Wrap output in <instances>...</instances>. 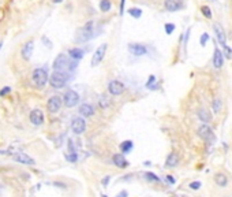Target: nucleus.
<instances>
[{"label":"nucleus","mask_w":232,"mask_h":197,"mask_svg":"<svg viewBox=\"0 0 232 197\" xmlns=\"http://www.w3.org/2000/svg\"><path fill=\"white\" fill-rule=\"evenodd\" d=\"M77 64H78V62L71 59L68 55L59 54L56 56V59L53 60V70L63 71V73H70L77 69Z\"/></svg>","instance_id":"1"},{"label":"nucleus","mask_w":232,"mask_h":197,"mask_svg":"<svg viewBox=\"0 0 232 197\" xmlns=\"http://www.w3.org/2000/svg\"><path fill=\"white\" fill-rule=\"evenodd\" d=\"M93 37H96L94 33V22L93 21H89L85 26H82L81 29L77 32V43H86V41L92 40Z\"/></svg>","instance_id":"2"},{"label":"nucleus","mask_w":232,"mask_h":197,"mask_svg":"<svg viewBox=\"0 0 232 197\" xmlns=\"http://www.w3.org/2000/svg\"><path fill=\"white\" fill-rule=\"evenodd\" d=\"M48 79H49V75L46 69L39 67V69H34V71L31 73V81H33L34 86L39 88V89L45 88V85L48 84Z\"/></svg>","instance_id":"3"},{"label":"nucleus","mask_w":232,"mask_h":197,"mask_svg":"<svg viewBox=\"0 0 232 197\" xmlns=\"http://www.w3.org/2000/svg\"><path fill=\"white\" fill-rule=\"evenodd\" d=\"M48 82L53 89H61V88H64V85L67 84V73L53 70V73L49 75Z\"/></svg>","instance_id":"4"},{"label":"nucleus","mask_w":232,"mask_h":197,"mask_svg":"<svg viewBox=\"0 0 232 197\" xmlns=\"http://www.w3.org/2000/svg\"><path fill=\"white\" fill-rule=\"evenodd\" d=\"M198 136L202 138V140H205L208 144H213L214 141H216V136H214L213 130L210 129L209 125H206V123H204V125H201L198 127Z\"/></svg>","instance_id":"5"},{"label":"nucleus","mask_w":232,"mask_h":197,"mask_svg":"<svg viewBox=\"0 0 232 197\" xmlns=\"http://www.w3.org/2000/svg\"><path fill=\"white\" fill-rule=\"evenodd\" d=\"M63 103H64V105L68 107V108L75 107V105L79 103V95L75 92V90L67 89L66 93H64V96H63Z\"/></svg>","instance_id":"6"},{"label":"nucleus","mask_w":232,"mask_h":197,"mask_svg":"<svg viewBox=\"0 0 232 197\" xmlns=\"http://www.w3.org/2000/svg\"><path fill=\"white\" fill-rule=\"evenodd\" d=\"M107 48H108V44L104 43L94 51V54H93V56H92V67H97L104 60V56H105V54H107Z\"/></svg>","instance_id":"7"},{"label":"nucleus","mask_w":232,"mask_h":197,"mask_svg":"<svg viewBox=\"0 0 232 197\" xmlns=\"http://www.w3.org/2000/svg\"><path fill=\"white\" fill-rule=\"evenodd\" d=\"M61 105H63V99H61L60 96H57V95L49 97L48 103H46V108H48V111L51 114L59 112V111L61 110Z\"/></svg>","instance_id":"8"},{"label":"nucleus","mask_w":232,"mask_h":197,"mask_svg":"<svg viewBox=\"0 0 232 197\" xmlns=\"http://www.w3.org/2000/svg\"><path fill=\"white\" fill-rule=\"evenodd\" d=\"M71 130L75 134H82L86 130V120H85L83 116H75V118H72Z\"/></svg>","instance_id":"9"},{"label":"nucleus","mask_w":232,"mask_h":197,"mask_svg":"<svg viewBox=\"0 0 232 197\" xmlns=\"http://www.w3.org/2000/svg\"><path fill=\"white\" fill-rule=\"evenodd\" d=\"M108 92L113 96H119L124 92V84L117 79H112V81L108 82Z\"/></svg>","instance_id":"10"},{"label":"nucleus","mask_w":232,"mask_h":197,"mask_svg":"<svg viewBox=\"0 0 232 197\" xmlns=\"http://www.w3.org/2000/svg\"><path fill=\"white\" fill-rule=\"evenodd\" d=\"M213 30L214 33H216V37H217V41H219V44L221 47L227 45V36H225V29L223 28L221 25H220L219 22H216L213 25Z\"/></svg>","instance_id":"11"},{"label":"nucleus","mask_w":232,"mask_h":197,"mask_svg":"<svg viewBox=\"0 0 232 197\" xmlns=\"http://www.w3.org/2000/svg\"><path fill=\"white\" fill-rule=\"evenodd\" d=\"M128 52L134 56H143V55L148 54V48L142 44H137V43H131L128 44Z\"/></svg>","instance_id":"12"},{"label":"nucleus","mask_w":232,"mask_h":197,"mask_svg":"<svg viewBox=\"0 0 232 197\" xmlns=\"http://www.w3.org/2000/svg\"><path fill=\"white\" fill-rule=\"evenodd\" d=\"M33 51H34V41L29 40L20 48V55H22V58L25 60H29L31 58V55H33Z\"/></svg>","instance_id":"13"},{"label":"nucleus","mask_w":232,"mask_h":197,"mask_svg":"<svg viewBox=\"0 0 232 197\" xmlns=\"http://www.w3.org/2000/svg\"><path fill=\"white\" fill-rule=\"evenodd\" d=\"M29 119H30V123L34 126H41L44 123V112L39 108L33 110L29 115Z\"/></svg>","instance_id":"14"},{"label":"nucleus","mask_w":232,"mask_h":197,"mask_svg":"<svg viewBox=\"0 0 232 197\" xmlns=\"http://www.w3.org/2000/svg\"><path fill=\"white\" fill-rule=\"evenodd\" d=\"M13 160L18 161L20 164H26V166H34V164H36V161H34L33 157H30L28 153H23V152L15 153L13 156Z\"/></svg>","instance_id":"15"},{"label":"nucleus","mask_w":232,"mask_h":197,"mask_svg":"<svg viewBox=\"0 0 232 197\" xmlns=\"http://www.w3.org/2000/svg\"><path fill=\"white\" fill-rule=\"evenodd\" d=\"M183 7V2L182 0H164V8L169 13H175L179 11Z\"/></svg>","instance_id":"16"},{"label":"nucleus","mask_w":232,"mask_h":197,"mask_svg":"<svg viewBox=\"0 0 232 197\" xmlns=\"http://www.w3.org/2000/svg\"><path fill=\"white\" fill-rule=\"evenodd\" d=\"M223 64H224V55L223 52L220 51L219 48H214V52H213V66L216 69H221Z\"/></svg>","instance_id":"17"},{"label":"nucleus","mask_w":232,"mask_h":197,"mask_svg":"<svg viewBox=\"0 0 232 197\" xmlns=\"http://www.w3.org/2000/svg\"><path fill=\"white\" fill-rule=\"evenodd\" d=\"M79 114H81V116H83V118L93 116L94 115V107H93L92 104H89V103H85V104H82L81 107H79Z\"/></svg>","instance_id":"18"},{"label":"nucleus","mask_w":232,"mask_h":197,"mask_svg":"<svg viewBox=\"0 0 232 197\" xmlns=\"http://www.w3.org/2000/svg\"><path fill=\"white\" fill-rule=\"evenodd\" d=\"M112 161L116 167H119V169H127L128 167V161L126 160V157L123 156V153H115L112 156Z\"/></svg>","instance_id":"19"},{"label":"nucleus","mask_w":232,"mask_h":197,"mask_svg":"<svg viewBox=\"0 0 232 197\" xmlns=\"http://www.w3.org/2000/svg\"><path fill=\"white\" fill-rule=\"evenodd\" d=\"M83 55H85L83 49L78 48V47H74V48H70V49H68V56L71 58V59L77 60V62L81 60L82 58H83Z\"/></svg>","instance_id":"20"},{"label":"nucleus","mask_w":232,"mask_h":197,"mask_svg":"<svg viewBox=\"0 0 232 197\" xmlns=\"http://www.w3.org/2000/svg\"><path fill=\"white\" fill-rule=\"evenodd\" d=\"M198 118L204 123H210L212 122V114L206 108H201V110H198Z\"/></svg>","instance_id":"21"},{"label":"nucleus","mask_w":232,"mask_h":197,"mask_svg":"<svg viewBox=\"0 0 232 197\" xmlns=\"http://www.w3.org/2000/svg\"><path fill=\"white\" fill-rule=\"evenodd\" d=\"M179 163V156L175 153V152H172V153L168 155V157H167V161H165V166L167 167H176Z\"/></svg>","instance_id":"22"},{"label":"nucleus","mask_w":232,"mask_h":197,"mask_svg":"<svg viewBox=\"0 0 232 197\" xmlns=\"http://www.w3.org/2000/svg\"><path fill=\"white\" fill-rule=\"evenodd\" d=\"M214 181H216V184L219 185V186H221V188H225L228 185V178H227V175L225 174H216V177H214Z\"/></svg>","instance_id":"23"},{"label":"nucleus","mask_w":232,"mask_h":197,"mask_svg":"<svg viewBox=\"0 0 232 197\" xmlns=\"http://www.w3.org/2000/svg\"><path fill=\"white\" fill-rule=\"evenodd\" d=\"M98 105L102 108V110H107V108L109 107L111 105V99L108 97V95H105L104 93V95L100 96L98 97Z\"/></svg>","instance_id":"24"},{"label":"nucleus","mask_w":232,"mask_h":197,"mask_svg":"<svg viewBox=\"0 0 232 197\" xmlns=\"http://www.w3.org/2000/svg\"><path fill=\"white\" fill-rule=\"evenodd\" d=\"M134 148V142L130 140L124 141V142L120 144V149H122V153H130L131 149Z\"/></svg>","instance_id":"25"},{"label":"nucleus","mask_w":232,"mask_h":197,"mask_svg":"<svg viewBox=\"0 0 232 197\" xmlns=\"http://www.w3.org/2000/svg\"><path fill=\"white\" fill-rule=\"evenodd\" d=\"M112 8V2L111 0H100V10L102 13H108Z\"/></svg>","instance_id":"26"},{"label":"nucleus","mask_w":232,"mask_h":197,"mask_svg":"<svg viewBox=\"0 0 232 197\" xmlns=\"http://www.w3.org/2000/svg\"><path fill=\"white\" fill-rule=\"evenodd\" d=\"M212 108H213V111L216 114H219L220 111L223 110V100L220 99V97H217V99H214L213 100V103H212Z\"/></svg>","instance_id":"27"},{"label":"nucleus","mask_w":232,"mask_h":197,"mask_svg":"<svg viewBox=\"0 0 232 197\" xmlns=\"http://www.w3.org/2000/svg\"><path fill=\"white\" fill-rule=\"evenodd\" d=\"M128 14H130L133 18H141V15H142V10L141 8H137V7H133L128 10Z\"/></svg>","instance_id":"28"},{"label":"nucleus","mask_w":232,"mask_h":197,"mask_svg":"<svg viewBox=\"0 0 232 197\" xmlns=\"http://www.w3.org/2000/svg\"><path fill=\"white\" fill-rule=\"evenodd\" d=\"M64 159H66L67 161L75 163V161H78V152H70V153L64 155Z\"/></svg>","instance_id":"29"},{"label":"nucleus","mask_w":232,"mask_h":197,"mask_svg":"<svg viewBox=\"0 0 232 197\" xmlns=\"http://www.w3.org/2000/svg\"><path fill=\"white\" fill-rule=\"evenodd\" d=\"M143 177H145V179H148V181H150V182H160V178H158L154 172H143Z\"/></svg>","instance_id":"30"},{"label":"nucleus","mask_w":232,"mask_h":197,"mask_svg":"<svg viewBox=\"0 0 232 197\" xmlns=\"http://www.w3.org/2000/svg\"><path fill=\"white\" fill-rule=\"evenodd\" d=\"M201 11H202V14H204V17H206L208 19L212 18V11H210V8L208 7V6H202Z\"/></svg>","instance_id":"31"},{"label":"nucleus","mask_w":232,"mask_h":197,"mask_svg":"<svg viewBox=\"0 0 232 197\" xmlns=\"http://www.w3.org/2000/svg\"><path fill=\"white\" fill-rule=\"evenodd\" d=\"M153 82H156V75H150L148 82H146V88H149V89H157L156 85H153Z\"/></svg>","instance_id":"32"},{"label":"nucleus","mask_w":232,"mask_h":197,"mask_svg":"<svg viewBox=\"0 0 232 197\" xmlns=\"http://www.w3.org/2000/svg\"><path fill=\"white\" fill-rule=\"evenodd\" d=\"M164 29H165V33L167 34H172V33H174V30L176 29V26L174 25V23H165Z\"/></svg>","instance_id":"33"},{"label":"nucleus","mask_w":232,"mask_h":197,"mask_svg":"<svg viewBox=\"0 0 232 197\" xmlns=\"http://www.w3.org/2000/svg\"><path fill=\"white\" fill-rule=\"evenodd\" d=\"M223 48H224V54L223 55H225V58H228V59H232V48H230L228 45H224Z\"/></svg>","instance_id":"34"},{"label":"nucleus","mask_w":232,"mask_h":197,"mask_svg":"<svg viewBox=\"0 0 232 197\" xmlns=\"http://www.w3.org/2000/svg\"><path fill=\"white\" fill-rule=\"evenodd\" d=\"M208 40H209V34H208V33H204V34L201 36V39H199V43H201L202 47H205V45H206V43H208Z\"/></svg>","instance_id":"35"},{"label":"nucleus","mask_w":232,"mask_h":197,"mask_svg":"<svg viewBox=\"0 0 232 197\" xmlns=\"http://www.w3.org/2000/svg\"><path fill=\"white\" fill-rule=\"evenodd\" d=\"M41 40H42V43H44V45H46V47H48V48H49V49H51V48H52V44H51V41H49V40H48V37H46V36H42V37H41Z\"/></svg>","instance_id":"36"},{"label":"nucleus","mask_w":232,"mask_h":197,"mask_svg":"<svg viewBox=\"0 0 232 197\" xmlns=\"http://www.w3.org/2000/svg\"><path fill=\"white\" fill-rule=\"evenodd\" d=\"M10 92H11V88H10V86H4L2 90H0V96H2V97H3V96L8 95V93H10Z\"/></svg>","instance_id":"37"},{"label":"nucleus","mask_w":232,"mask_h":197,"mask_svg":"<svg viewBox=\"0 0 232 197\" xmlns=\"http://www.w3.org/2000/svg\"><path fill=\"white\" fill-rule=\"evenodd\" d=\"M190 188H191V189H194V190H198L199 188H201V182H198V181L191 182V184H190Z\"/></svg>","instance_id":"38"},{"label":"nucleus","mask_w":232,"mask_h":197,"mask_svg":"<svg viewBox=\"0 0 232 197\" xmlns=\"http://www.w3.org/2000/svg\"><path fill=\"white\" fill-rule=\"evenodd\" d=\"M124 3H126V0H122V2H120V15L124 14Z\"/></svg>","instance_id":"39"},{"label":"nucleus","mask_w":232,"mask_h":197,"mask_svg":"<svg viewBox=\"0 0 232 197\" xmlns=\"http://www.w3.org/2000/svg\"><path fill=\"white\" fill-rule=\"evenodd\" d=\"M109 181H111V175H107V177L102 179V185H104V186H107L108 182H109Z\"/></svg>","instance_id":"40"},{"label":"nucleus","mask_w":232,"mask_h":197,"mask_svg":"<svg viewBox=\"0 0 232 197\" xmlns=\"http://www.w3.org/2000/svg\"><path fill=\"white\" fill-rule=\"evenodd\" d=\"M128 196V193H127V190H122V192L119 193L116 197H127Z\"/></svg>","instance_id":"41"},{"label":"nucleus","mask_w":232,"mask_h":197,"mask_svg":"<svg viewBox=\"0 0 232 197\" xmlns=\"http://www.w3.org/2000/svg\"><path fill=\"white\" fill-rule=\"evenodd\" d=\"M167 179H168V181L171 182V184H175V178H174V177H171V175H168V177H167Z\"/></svg>","instance_id":"42"},{"label":"nucleus","mask_w":232,"mask_h":197,"mask_svg":"<svg viewBox=\"0 0 232 197\" xmlns=\"http://www.w3.org/2000/svg\"><path fill=\"white\" fill-rule=\"evenodd\" d=\"M55 186H59V188H66L64 184H60V182H55Z\"/></svg>","instance_id":"43"},{"label":"nucleus","mask_w":232,"mask_h":197,"mask_svg":"<svg viewBox=\"0 0 232 197\" xmlns=\"http://www.w3.org/2000/svg\"><path fill=\"white\" fill-rule=\"evenodd\" d=\"M4 18V10H0V21Z\"/></svg>","instance_id":"44"},{"label":"nucleus","mask_w":232,"mask_h":197,"mask_svg":"<svg viewBox=\"0 0 232 197\" xmlns=\"http://www.w3.org/2000/svg\"><path fill=\"white\" fill-rule=\"evenodd\" d=\"M63 0H53V3H61Z\"/></svg>","instance_id":"45"},{"label":"nucleus","mask_w":232,"mask_h":197,"mask_svg":"<svg viewBox=\"0 0 232 197\" xmlns=\"http://www.w3.org/2000/svg\"><path fill=\"white\" fill-rule=\"evenodd\" d=\"M2 47H3V43H0V49H2Z\"/></svg>","instance_id":"46"},{"label":"nucleus","mask_w":232,"mask_h":197,"mask_svg":"<svg viewBox=\"0 0 232 197\" xmlns=\"http://www.w3.org/2000/svg\"><path fill=\"white\" fill-rule=\"evenodd\" d=\"M209 2H214V0H209Z\"/></svg>","instance_id":"47"}]
</instances>
